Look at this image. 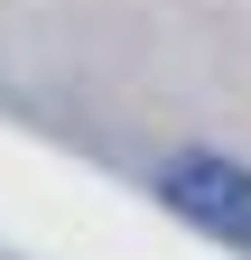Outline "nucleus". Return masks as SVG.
<instances>
[{
	"label": "nucleus",
	"mask_w": 251,
	"mask_h": 260,
	"mask_svg": "<svg viewBox=\"0 0 251 260\" xmlns=\"http://www.w3.org/2000/svg\"><path fill=\"white\" fill-rule=\"evenodd\" d=\"M159 195H168L186 223H205L214 242H242V251H251V168H242V158H224V149H186V158H168V168H159Z\"/></svg>",
	"instance_id": "nucleus-1"
}]
</instances>
